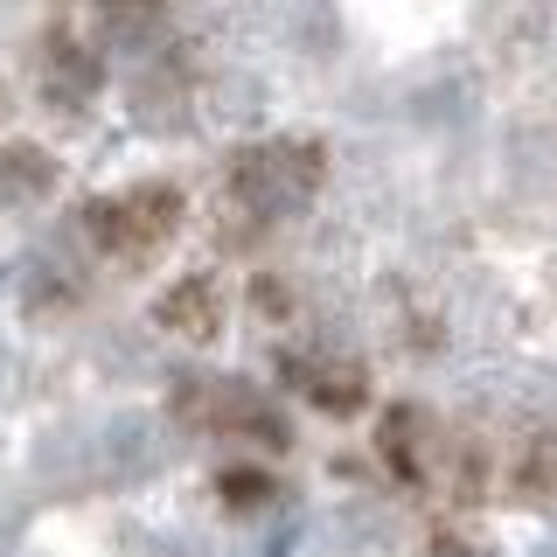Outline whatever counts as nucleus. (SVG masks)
Returning <instances> with one entry per match:
<instances>
[{"instance_id": "1", "label": "nucleus", "mask_w": 557, "mask_h": 557, "mask_svg": "<svg viewBox=\"0 0 557 557\" xmlns=\"http://www.w3.org/2000/svg\"><path fill=\"white\" fill-rule=\"evenodd\" d=\"M321 188H327V147L307 133L251 139L223 161V209H231V223H251V231L307 216Z\"/></svg>"}, {"instance_id": "2", "label": "nucleus", "mask_w": 557, "mask_h": 557, "mask_svg": "<svg viewBox=\"0 0 557 557\" xmlns=\"http://www.w3.org/2000/svg\"><path fill=\"white\" fill-rule=\"evenodd\" d=\"M188 223V196L174 182H126L112 196L84 202V237L98 244L112 265H153Z\"/></svg>"}, {"instance_id": "3", "label": "nucleus", "mask_w": 557, "mask_h": 557, "mask_svg": "<svg viewBox=\"0 0 557 557\" xmlns=\"http://www.w3.org/2000/svg\"><path fill=\"white\" fill-rule=\"evenodd\" d=\"M168 411L182 432H202V440H223V446H258V453L293 446V425L278 418V405L237 376H182Z\"/></svg>"}, {"instance_id": "4", "label": "nucleus", "mask_w": 557, "mask_h": 557, "mask_svg": "<svg viewBox=\"0 0 557 557\" xmlns=\"http://www.w3.org/2000/svg\"><path fill=\"white\" fill-rule=\"evenodd\" d=\"M28 77H35V98L63 119H84L104 91V57L98 42H84L77 28H42L35 35V57H28Z\"/></svg>"}, {"instance_id": "5", "label": "nucleus", "mask_w": 557, "mask_h": 557, "mask_svg": "<svg viewBox=\"0 0 557 557\" xmlns=\"http://www.w3.org/2000/svg\"><path fill=\"white\" fill-rule=\"evenodd\" d=\"M446 446H453V432L425 405H391V411L376 418L383 467H391L397 481H411V487H432V481L446 474Z\"/></svg>"}, {"instance_id": "6", "label": "nucleus", "mask_w": 557, "mask_h": 557, "mask_svg": "<svg viewBox=\"0 0 557 557\" xmlns=\"http://www.w3.org/2000/svg\"><path fill=\"white\" fill-rule=\"evenodd\" d=\"M278 376L327 418H356L370 405V370H362L356 356H335V348H286V356H278Z\"/></svg>"}, {"instance_id": "7", "label": "nucleus", "mask_w": 557, "mask_h": 557, "mask_svg": "<svg viewBox=\"0 0 557 557\" xmlns=\"http://www.w3.org/2000/svg\"><path fill=\"white\" fill-rule=\"evenodd\" d=\"M223 321H231V293L216 272H182L153 293V327L174 342H216Z\"/></svg>"}, {"instance_id": "8", "label": "nucleus", "mask_w": 557, "mask_h": 557, "mask_svg": "<svg viewBox=\"0 0 557 557\" xmlns=\"http://www.w3.org/2000/svg\"><path fill=\"white\" fill-rule=\"evenodd\" d=\"M63 182L57 153L35 147V139H0V209H35L49 202Z\"/></svg>"}, {"instance_id": "9", "label": "nucleus", "mask_w": 557, "mask_h": 557, "mask_svg": "<svg viewBox=\"0 0 557 557\" xmlns=\"http://www.w3.org/2000/svg\"><path fill=\"white\" fill-rule=\"evenodd\" d=\"M98 14V35L119 49H161L168 42V0H91Z\"/></svg>"}, {"instance_id": "10", "label": "nucleus", "mask_w": 557, "mask_h": 557, "mask_svg": "<svg viewBox=\"0 0 557 557\" xmlns=\"http://www.w3.org/2000/svg\"><path fill=\"white\" fill-rule=\"evenodd\" d=\"M216 495L231 502V509L251 516V509H272V502H278V481L265 474V467L244 460V467H223V474H216Z\"/></svg>"}, {"instance_id": "11", "label": "nucleus", "mask_w": 557, "mask_h": 557, "mask_svg": "<svg viewBox=\"0 0 557 557\" xmlns=\"http://www.w3.org/2000/svg\"><path fill=\"white\" fill-rule=\"evenodd\" d=\"M425 557H487V550L467 544L460 530H440V536H425Z\"/></svg>"}, {"instance_id": "12", "label": "nucleus", "mask_w": 557, "mask_h": 557, "mask_svg": "<svg viewBox=\"0 0 557 557\" xmlns=\"http://www.w3.org/2000/svg\"><path fill=\"white\" fill-rule=\"evenodd\" d=\"M550 453H557V432H550Z\"/></svg>"}]
</instances>
